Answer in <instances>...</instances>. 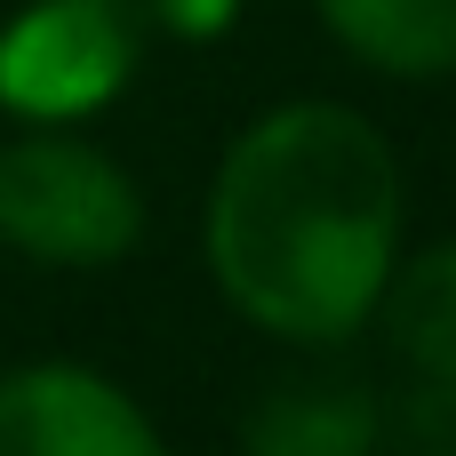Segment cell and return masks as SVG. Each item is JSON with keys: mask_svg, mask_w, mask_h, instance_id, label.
I'll return each instance as SVG.
<instances>
[{"mask_svg": "<svg viewBox=\"0 0 456 456\" xmlns=\"http://www.w3.org/2000/svg\"><path fill=\"white\" fill-rule=\"evenodd\" d=\"M409 248L393 136L337 96H281L232 128L200 200V265L232 321L273 345H353Z\"/></svg>", "mask_w": 456, "mask_h": 456, "instance_id": "6da1fadb", "label": "cell"}, {"mask_svg": "<svg viewBox=\"0 0 456 456\" xmlns=\"http://www.w3.org/2000/svg\"><path fill=\"white\" fill-rule=\"evenodd\" d=\"M144 8H152V32H176V40H216L240 16V0H144Z\"/></svg>", "mask_w": 456, "mask_h": 456, "instance_id": "9c48e42d", "label": "cell"}, {"mask_svg": "<svg viewBox=\"0 0 456 456\" xmlns=\"http://www.w3.org/2000/svg\"><path fill=\"white\" fill-rule=\"evenodd\" d=\"M369 329L393 345L401 377H456V232L401 248Z\"/></svg>", "mask_w": 456, "mask_h": 456, "instance_id": "52a82bcc", "label": "cell"}, {"mask_svg": "<svg viewBox=\"0 0 456 456\" xmlns=\"http://www.w3.org/2000/svg\"><path fill=\"white\" fill-rule=\"evenodd\" d=\"M393 409L361 377H281L240 409V456H385Z\"/></svg>", "mask_w": 456, "mask_h": 456, "instance_id": "5b68a950", "label": "cell"}, {"mask_svg": "<svg viewBox=\"0 0 456 456\" xmlns=\"http://www.w3.org/2000/svg\"><path fill=\"white\" fill-rule=\"evenodd\" d=\"M393 433L409 456H456V377H409V393L393 401Z\"/></svg>", "mask_w": 456, "mask_h": 456, "instance_id": "ba28073f", "label": "cell"}, {"mask_svg": "<svg viewBox=\"0 0 456 456\" xmlns=\"http://www.w3.org/2000/svg\"><path fill=\"white\" fill-rule=\"evenodd\" d=\"M144 48V0H24L0 24V112L16 128H88L128 96Z\"/></svg>", "mask_w": 456, "mask_h": 456, "instance_id": "3957f363", "label": "cell"}, {"mask_svg": "<svg viewBox=\"0 0 456 456\" xmlns=\"http://www.w3.org/2000/svg\"><path fill=\"white\" fill-rule=\"evenodd\" d=\"M0 456H176L152 409L80 361L0 369Z\"/></svg>", "mask_w": 456, "mask_h": 456, "instance_id": "277c9868", "label": "cell"}, {"mask_svg": "<svg viewBox=\"0 0 456 456\" xmlns=\"http://www.w3.org/2000/svg\"><path fill=\"white\" fill-rule=\"evenodd\" d=\"M313 24L377 80H456V0H313Z\"/></svg>", "mask_w": 456, "mask_h": 456, "instance_id": "8992f818", "label": "cell"}, {"mask_svg": "<svg viewBox=\"0 0 456 456\" xmlns=\"http://www.w3.org/2000/svg\"><path fill=\"white\" fill-rule=\"evenodd\" d=\"M144 240V184L80 128L0 136V248L48 273H104Z\"/></svg>", "mask_w": 456, "mask_h": 456, "instance_id": "7a4b0ae2", "label": "cell"}]
</instances>
